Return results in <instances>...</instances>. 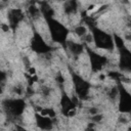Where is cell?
<instances>
[{"label": "cell", "mask_w": 131, "mask_h": 131, "mask_svg": "<svg viewBox=\"0 0 131 131\" xmlns=\"http://www.w3.org/2000/svg\"><path fill=\"white\" fill-rule=\"evenodd\" d=\"M107 76H108L110 78H112L113 80H116L117 82H121L122 80H124V76H123L122 74L118 73V72H110V73L107 74Z\"/></svg>", "instance_id": "cell-17"}, {"label": "cell", "mask_w": 131, "mask_h": 131, "mask_svg": "<svg viewBox=\"0 0 131 131\" xmlns=\"http://www.w3.org/2000/svg\"><path fill=\"white\" fill-rule=\"evenodd\" d=\"M41 92H42V94H43L44 96H48L49 93H50V89H49L48 87H46V86H43V87L41 88Z\"/></svg>", "instance_id": "cell-22"}, {"label": "cell", "mask_w": 131, "mask_h": 131, "mask_svg": "<svg viewBox=\"0 0 131 131\" xmlns=\"http://www.w3.org/2000/svg\"><path fill=\"white\" fill-rule=\"evenodd\" d=\"M71 74H72V80H73V84L75 87V92L77 94V97L79 99H86L89 94L90 87H91L90 83L74 72H72Z\"/></svg>", "instance_id": "cell-4"}, {"label": "cell", "mask_w": 131, "mask_h": 131, "mask_svg": "<svg viewBox=\"0 0 131 131\" xmlns=\"http://www.w3.org/2000/svg\"><path fill=\"white\" fill-rule=\"evenodd\" d=\"M27 74H29V75H31V76L36 75V69H35V68H33V67L28 68V73H27Z\"/></svg>", "instance_id": "cell-25"}, {"label": "cell", "mask_w": 131, "mask_h": 131, "mask_svg": "<svg viewBox=\"0 0 131 131\" xmlns=\"http://www.w3.org/2000/svg\"><path fill=\"white\" fill-rule=\"evenodd\" d=\"M39 113L41 115H44V116H47L51 119L55 118L56 114H55V111L52 108V107H46V108H39Z\"/></svg>", "instance_id": "cell-16"}, {"label": "cell", "mask_w": 131, "mask_h": 131, "mask_svg": "<svg viewBox=\"0 0 131 131\" xmlns=\"http://www.w3.org/2000/svg\"><path fill=\"white\" fill-rule=\"evenodd\" d=\"M13 91L15 93H17V94H21L23 93V88H21V86H15L13 88Z\"/></svg>", "instance_id": "cell-27"}, {"label": "cell", "mask_w": 131, "mask_h": 131, "mask_svg": "<svg viewBox=\"0 0 131 131\" xmlns=\"http://www.w3.org/2000/svg\"><path fill=\"white\" fill-rule=\"evenodd\" d=\"M78 9L77 0H67L63 4V10L66 14H75Z\"/></svg>", "instance_id": "cell-14"}, {"label": "cell", "mask_w": 131, "mask_h": 131, "mask_svg": "<svg viewBox=\"0 0 131 131\" xmlns=\"http://www.w3.org/2000/svg\"><path fill=\"white\" fill-rule=\"evenodd\" d=\"M89 29L92 32V38H93V41L97 48L112 50L115 47L114 39H113L112 35L107 34L106 32L102 31L101 29L97 28L96 26L89 27Z\"/></svg>", "instance_id": "cell-3"}, {"label": "cell", "mask_w": 131, "mask_h": 131, "mask_svg": "<svg viewBox=\"0 0 131 131\" xmlns=\"http://www.w3.org/2000/svg\"><path fill=\"white\" fill-rule=\"evenodd\" d=\"M118 49H119V54H120V60H119L120 69L125 72H130V70H131V52H130V50L125 45Z\"/></svg>", "instance_id": "cell-9"}, {"label": "cell", "mask_w": 131, "mask_h": 131, "mask_svg": "<svg viewBox=\"0 0 131 131\" xmlns=\"http://www.w3.org/2000/svg\"><path fill=\"white\" fill-rule=\"evenodd\" d=\"M0 27H1V29H2V31H3V32H8V31L10 30L9 25H6V24H1V25H0Z\"/></svg>", "instance_id": "cell-24"}, {"label": "cell", "mask_w": 131, "mask_h": 131, "mask_svg": "<svg viewBox=\"0 0 131 131\" xmlns=\"http://www.w3.org/2000/svg\"><path fill=\"white\" fill-rule=\"evenodd\" d=\"M99 79H100V80H103V79H104V76H103V75H100V76H99Z\"/></svg>", "instance_id": "cell-29"}, {"label": "cell", "mask_w": 131, "mask_h": 131, "mask_svg": "<svg viewBox=\"0 0 131 131\" xmlns=\"http://www.w3.org/2000/svg\"><path fill=\"white\" fill-rule=\"evenodd\" d=\"M28 12H29V14L31 15V17H33V18H38L39 17V15H40V9L35 5V4H31L30 6H29V8H28Z\"/></svg>", "instance_id": "cell-15"}, {"label": "cell", "mask_w": 131, "mask_h": 131, "mask_svg": "<svg viewBox=\"0 0 131 131\" xmlns=\"http://www.w3.org/2000/svg\"><path fill=\"white\" fill-rule=\"evenodd\" d=\"M66 47H68V49L72 52V54H74L76 56L80 55L84 50V45L83 44L77 43V42H74V41H70V40H67Z\"/></svg>", "instance_id": "cell-12"}, {"label": "cell", "mask_w": 131, "mask_h": 131, "mask_svg": "<svg viewBox=\"0 0 131 131\" xmlns=\"http://www.w3.org/2000/svg\"><path fill=\"white\" fill-rule=\"evenodd\" d=\"M60 1H67V0H60Z\"/></svg>", "instance_id": "cell-33"}, {"label": "cell", "mask_w": 131, "mask_h": 131, "mask_svg": "<svg viewBox=\"0 0 131 131\" xmlns=\"http://www.w3.org/2000/svg\"><path fill=\"white\" fill-rule=\"evenodd\" d=\"M102 115H98V113L97 114H95V115H92V117H91V120L93 121V122H95V123H98V122H100L101 120H102Z\"/></svg>", "instance_id": "cell-21"}, {"label": "cell", "mask_w": 131, "mask_h": 131, "mask_svg": "<svg viewBox=\"0 0 131 131\" xmlns=\"http://www.w3.org/2000/svg\"><path fill=\"white\" fill-rule=\"evenodd\" d=\"M4 7V4H0V9H2Z\"/></svg>", "instance_id": "cell-31"}, {"label": "cell", "mask_w": 131, "mask_h": 131, "mask_svg": "<svg viewBox=\"0 0 131 131\" xmlns=\"http://www.w3.org/2000/svg\"><path fill=\"white\" fill-rule=\"evenodd\" d=\"M56 82L59 83V84H63V82H64V78L60 73H58L57 76H56Z\"/></svg>", "instance_id": "cell-23"}, {"label": "cell", "mask_w": 131, "mask_h": 131, "mask_svg": "<svg viewBox=\"0 0 131 131\" xmlns=\"http://www.w3.org/2000/svg\"><path fill=\"white\" fill-rule=\"evenodd\" d=\"M6 79V74L2 71H0V84H2Z\"/></svg>", "instance_id": "cell-26"}, {"label": "cell", "mask_w": 131, "mask_h": 131, "mask_svg": "<svg viewBox=\"0 0 131 131\" xmlns=\"http://www.w3.org/2000/svg\"><path fill=\"white\" fill-rule=\"evenodd\" d=\"M7 18L9 21V27L12 30V32H15L18 24L25 18L24 12L20 8H12L8 11Z\"/></svg>", "instance_id": "cell-10"}, {"label": "cell", "mask_w": 131, "mask_h": 131, "mask_svg": "<svg viewBox=\"0 0 131 131\" xmlns=\"http://www.w3.org/2000/svg\"><path fill=\"white\" fill-rule=\"evenodd\" d=\"M60 106H61V113L63 116L71 118V117H74L76 115L77 104L73 101L72 98L69 97V95L66 92H62V94H61Z\"/></svg>", "instance_id": "cell-8"}, {"label": "cell", "mask_w": 131, "mask_h": 131, "mask_svg": "<svg viewBox=\"0 0 131 131\" xmlns=\"http://www.w3.org/2000/svg\"><path fill=\"white\" fill-rule=\"evenodd\" d=\"M31 48L34 52L38 54H48L49 52L52 51V47L49 46L44 41L42 36L36 31L34 32L33 37L31 39Z\"/></svg>", "instance_id": "cell-6"}, {"label": "cell", "mask_w": 131, "mask_h": 131, "mask_svg": "<svg viewBox=\"0 0 131 131\" xmlns=\"http://www.w3.org/2000/svg\"><path fill=\"white\" fill-rule=\"evenodd\" d=\"M89 113H90V115H95V114L98 113V110H97L96 107H91V108L89 110Z\"/></svg>", "instance_id": "cell-28"}, {"label": "cell", "mask_w": 131, "mask_h": 131, "mask_svg": "<svg viewBox=\"0 0 131 131\" xmlns=\"http://www.w3.org/2000/svg\"><path fill=\"white\" fill-rule=\"evenodd\" d=\"M86 51H87V54L89 56L91 71L93 73L100 72L104 68V66L107 63V58L105 56H103V55H100V54L96 53L95 51L90 49L88 46H86Z\"/></svg>", "instance_id": "cell-7"}, {"label": "cell", "mask_w": 131, "mask_h": 131, "mask_svg": "<svg viewBox=\"0 0 131 131\" xmlns=\"http://www.w3.org/2000/svg\"><path fill=\"white\" fill-rule=\"evenodd\" d=\"M26 77H27V79H28L29 86H32L35 82L38 81V76H37V75H33V76H31V75H29V74H26Z\"/></svg>", "instance_id": "cell-19"}, {"label": "cell", "mask_w": 131, "mask_h": 131, "mask_svg": "<svg viewBox=\"0 0 131 131\" xmlns=\"http://www.w3.org/2000/svg\"><path fill=\"white\" fill-rule=\"evenodd\" d=\"M2 92H3V90H2V85L0 84V94H1Z\"/></svg>", "instance_id": "cell-30"}, {"label": "cell", "mask_w": 131, "mask_h": 131, "mask_svg": "<svg viewBox=\"0 0 131 131\" xmlns=\"http://www.w3.org/2000/svg\"><path fill=\"white\" fill-rule=\"evenodd\" d=\"M108 96H110L111 99H115L116 96H118V88H117V87H116V88H113V89L111 90V92L108 93Z\"/></svg>", "instance_id": "cell-20"}, {"label": "cell", "mask_w": 131, "mask_h": 131, "mask_svg": "<svg viewBox=\"0 0 131 131\" xmlns=\"http://www.w3.org/2000/svg\"><path fill=\"white\" fill-rule=\"evenodd\" d=\"M35 119L37 126L42 130H50L53 127V120L47 116L41 115L40 113L35 114Z\"/></svg>", "instance_id": "cell-11"}, {"label": "cell", "mask_w": 131, "mask_h": 131, "mask_svg": "<svg viewBox=\"0 0 131 131\" xmlns=\"http://www.w3.org/2000/svg\"><path fill=\"white\" fill-rule=\"evenodd\" d=\"M39 9H40V12L42 13L44 18H46V17H53V15H54L53 8L46 1H41L40 2V8Z\"/></svg>", "instance_id": "cell-13"}, {"label": "cell", "mask_w": 131, "mask_h": 131, "mask_svg": "<svg viewBox=\"0 0 131 131\" xmlns=\"http://www.w3.org/2000/svg\"><path fill=\"white\" fill-rule=\"evenodd\" d=\"M26 101L21 98H7L2 101V106L10 120L19 118L26 108Z\"/></svg>", "instance_id": "cell-2"}, {"label": "cell", "mask_w": 131, "mask_h": 131, "mask_svg": "<svg viewBox=\"0 0 131 131\" xmlns=\"http://www.w3.org/2000/svg\"><path fill=\"white\" fill-rule=\"evenodd\" d=\"M86 32H87V30L84 26H78L75 28V34L79 37H84L86 35Z\"/></svg>", "instance_id": "cell-18"}, {"label": "cell", "mask_w": 131, "mask_h": 131, "mask_svg": "<svg viewBox=\"0 0 131 131\" xmlns=\"http://www.w3.org/2000/svg\"><path fill=\"white\" fill-rule=\"evenodd\" d=\"M118 96H119V112L122 114H129L131 112V95L123 86L122 82H118Z\"/></svg>", "instance_id": "cell-5"}, {"label": "cell", "mask_w": 131, "mask_h": 131, "mask_svg": "<svg viewBox=\"0 0 131 131\" xmlns=\"http://www.w3.org/2000/svg\"><path fill=\"white\" fill-rule=\"evenodd\" d=\"M45 20L47 23L52 41L66 47V42L69 35V29L64 27L60 21L54 19L53 17H46Z\"/></svg>", "instance_id": "cell-1"}, {"label": "cell", "mask_w": 131, "mask_h": 131, "mask_svg": "<svg viewBox=\"0 0 131 131\" xmlns=\"http://www.w3.org/2000/svg\"><path fill=\"white\" fill-rule=\"evenodd\" d=\"M3 1H4V2H6V1H7V0H3Z\"/></svg>", "instance_id": "cell-32"}]
</instances>
